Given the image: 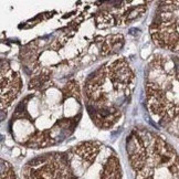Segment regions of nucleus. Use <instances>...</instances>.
Instances as JSON below:
<instances>
[{"mask_svg":"<svg viewBox=\"0 0 179 179\" xmlns=\"http://www.w3.org/2000/svg\"><path fill=\"white\" fill-rule=\"evenodd\" d=\"M129 31L132 34H136V32H139V30H137V29H130Z\"/></svg>","mask_w":179,"mask_h":179,"instance_id":"1","label":"nucleus"}]
</instances>
